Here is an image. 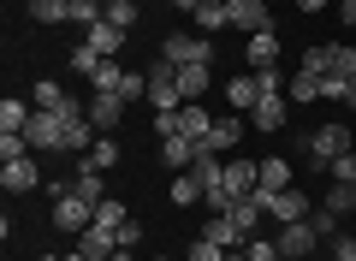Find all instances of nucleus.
I'll return each instance as SVG.
<instances>
[{"label": "nucleus", "mask_w": 356, "mask_h": 261, "mask_svg": "<svg viewBox=\"0 0 356 261\" xmlns=\"http://www.w3.org/2000/svg\"><path fill=\"white\" fill-rule=\"evenodd\" d=\"M24 155H30L24 131H0V161H24Z\"/></svg>", "instance_id": "f704fd0d"}, {"label": "nucleus", "mask_w": 356, "mask_h": 261, "mask_svg": "<svg viewBox=\"0 0 356 261\" xmlns=\"http://www.w3.org/2000/svg\"><path fill=\"white\" fill-rule=\"evenodd\" d=\"M321 6H327V0H297V13H321Z\"/></svg>", "instance_id": "49530a36"}, {"label": "nucleus", "mask_w": 356, "mask_h": 261, "mask_svg": "<svg viewBox=\"0 0 356 261\" xmlns=\"http://www.w3.org/2000/svg\"><path fill=\"white\" fill-rule=\"evenodd\" d=\"M102 13H107V0H72V24H102Z\"/></svg>", "instance_id": "72a5a7b5"}, {"label": "nucleus", "mask_w": 356, "mask_h": 261, "mask_svg": "<svg viewBox=\"0 0 356 261\" xmlns=\"http://www.w3.org/2000/svg\"><path fill=\"white\" fill-rule=\"evenodd\" d=\"M332 261H356V237H350V232L332 237Z\"/></svg>", "instance_id": "79ce46f5"}, {"label": "nucleus", "mask_w": 356, "mask_h": 261, "mask_svg": "<svg viewBox=\"0 0 356 261\" xmlns=\"http://www.w3.org/2000/svg\"><path fill=\"white\" fill-rule=\"evenodd\" d=\"M166 6H178V13H196V6H202V0H166Z\"/></svg>", "instance_id": "a18cd8bd"}, {"label": "nucleus", "mask_w": 356, "mask_h": 261, "mask_svg": "<svg viewBox=\"0 0 356 261\" xmlns=\"http://www.w3.org/2000/svg\"><path fill=\"white\" fill-rule=\"evenodd\" d=\"M327 77L356 84V42H332V72H327Z\"/></svg>", "instance_id": "c85d7f7f"}, {"label": "nucleus", "mask_w": 356, "mask_h": 261, "mask_svg": "<svg viewBox=\"0 0 356 261\" xmlns=\"http://www.w3.org/2000/svg\"><path fill=\"white\" fill-rule=\"evenodd\" d=\"M0 184L13 190V196H24V190L42 184V166L30 161V155H24V161H0Z\"/></svg>", "instance_id": "4468645a"}, {"label": "nucleus", "mask_w": 356, "mask_h": 261, "mask_svg": "<svg viewBox=\"0 0 356 261\" xmlns=\"http://www.w3.org/2000/svg\"><path fill=\"white\" fill-rule=\"evenodd\" d=\"M350 237H356V220H350Z\"/></svg>", "instance_id": "8fccbe9b"}, {"label": "nucleus", "mask_w": 356, "mask_h": 261, "mask_svg": "<svg viewBox=\"0 0 356 261\" xmlns=\"http://www.w3.org/2000/svg\"><path fill=\"white\" fill-rule=\"evenodd\" d=\"M77 249H83L89 261H113L119 255V232H113V226H89V232L77 237Z\"/></svg>", "instance_id": "dca6fc26"}, {"label": "nucleus", "mask_w": 356, "mask_h": 261, "mask_svg": "<svg viewBox=\"0 0 356 261\" xmlns=\"http://www.w3.org/2000/svg\"><path fill=\"white\" fill-rule=\"evenodd\" d=\"M255 178H261V161H226V173H220V184L208 190V208L214 214H226L232 202H243V196H255Z\"/></svg>", "instance_id": "f257e3e1"}, {"label": "nucleus", "mask_w": 356, "mask_h": 261, "mask_svg": "<svg viewBox=\"0 0 356 261\" xmlns=\"http://www.w3.org/2000/svg\"><path fill=\"white\" fill-rule=\"evenodd\" d=\"M321 208H332L339 220H350V214H356V184H339V178H332V184H327V202H321Z\"/></svg>", "instance_id": "a878e982"}, {"label": "nucleus", "mask_w": 356, "mask_h": 261, "mask_svg": "<svg viewBox=\"0 0 356 261\" xmlns=\"http://www.w3.org/2000/svg\"><path fill=\"white\" fill-rule=\"evenodd\" d=\"M89 84H95V89H113V95H119V84H125V65H119V60H102V72L89 77Z\"/></svg>", "instance_id": "c9c22d12"}, {"label": "nucleus", "mask_w": 356, "mask_h": 261, "mask_svg": "<svg viewBox=\"0 0 356 261\" xmlns=\"http://www.w3.org/2000/svg\"><path fill=\"white\" fill-rule=\"evenodd\" d=\"M196 155H202V149H196L191 137H161V161L172 166V173H191V166H196Z\"/></svg>", "instance_id": "6ab92c4d"}, {"label": "nucleus", "mask_w": 356, "mask_h": 261, "mask_svg": "<svg viewBox=\"0 0 356 261\" xmlns=\"http://www.w3.org/2000/svg\"><path fill=\"white\" fill-rule=\"evenodd\" d=\"M191 261H226V244H214V237H196V244H191Z\"/></svg>", "instance_id": "ea45409f"}, {"label": "nucleus", "mask_w": 356, "mask_h": 261, "mask_svg": "<svg viewBox=\"0 0 356 261\" xmlns=\"http://www.w3.org/2000/svg\"><path fill=\"white\" fill-rule=\"evenodd\" d=\"M243 131H250V125H243V113H220V119H214V137H208V149H214V155L238 149V143H243Z\"/></svg>", "instance_id": "f3484780"}, {"label": "nucleus", "mask_w": 356, "mask_h": 261, "mask_svg": "<svg viewBox=\"0 0 356 261\" xmlns=\"http://www.w3.org/2000/svg\"><path fill=\"white\" fill-rule=\"evenodd\" d=\"M303 72H309V77H327V72H332V42H327V48H309V54H303Z\"/></svg>", "instance_id": "4c0bfd02"}, {"label": "nucleus", "mask_w": 356, "mask_h": 261, "mask_svg": "<svg viewBox=\"0 0 356 261\" xmlns=\"http://www.w3.org/2000/svg\"><path fill=\"white\" fill-rule=\"evenodd\" d=\"M30 113H36V107H30V101L6 95V101H0V131H24V125H30Z\"/></svg>", "instance_id": "bb28decb"}, {"label": "nucleus", "mask_w": 356, "mask_h": 261, "mask_svg": "<svg viewBox=\"0 0 356 261\" xmlns=\"http://www.w3.org/2000/svg\"><path fill=\"white\" fill-rule=\"evenodd\" d=\"M232 30H243V36H255V30H273L267 0H232Z\"/></svg>", "instance_id": "ddd939ff"}, {"label": "nucleus", "mask_w": 356, "mask_h": 261, "mask_svg": "<svg viewBox=\"0 0 356 261\" xmlns=\"http://www.w3.org/2000/svg\"><path fill=\"white\" fill-rule=\"evenodd\" d=\"M339 18H344V24H356V0H339Z\"/></svg>", "instance_id": "c03bdc74"}, {"label": "nucleus", "mask_w": 356, "mask_h": 261, "mask_svg": "<svg viewBox=\"0 0 356 261\" xmlns=\"http://www.w3.org/2000/svg\"><path fill=\"white\" fill-rule=\"evenodd\" d=\"M161 60L166 65H208V60H214V42H208V36H166L161 42Z\"/></svg>", "instance_id": "20e7f679"}, {"label": "nucleus", "mask_w": 356, "mask_h": 261, "mask_svg": "<svg viewBox=\"0 0 356 261\" xmlns=\"http://www.w3.org/2000/svg\"><path fill=\"white\" fill-rule=\"evenodd\" d=\"M125 220H131V214H125V202H119V196L95 202V226H113V232H119V226H125Z\"/></svg>", "instance_id": "473e14b6"}, {"label": "nucleus", "mask_w": 356, "mask_h": 261, "mask_svg": "<svg viewBox=\"0 0 356 261\" xmlns=\"http://www.w3.org/2000/svg\"><path fill=\"white\" fill-rule=\"evenodd\" d=\"M107 24H113V30H137V0H107Z\"/></svg>", "instance_id": "c756f323"}, {"label": "nucleus", "mask_w": 356, "mask_h": 261, "mask_svg": "<svg viewBox=\"0 0 356 261\" xmlns=\"http://www.w3.org/2000/svg\"><path fill=\"white\" fill-rule=\"evenodd\" d=\"M36 24H72V0H30Z\"/></svg>", "instance_id": "393cba45"}, {"label": "nucleus", "mask_w": 356, "mask_h": 261, "mask_svg": "<svg viewBox=\"0 0 356 261\" xmlns=\"http://www.w3.org/2000/svg\"><path fill=\"white\" fill-rule=\"evenodd\" d=\"M72 72L77 77H95V72H102V54L89 48V42H77V48H72Z\"/></svg>", "instance_id": "2f4dec72"}, {"label": "nucleus", "mask_w": 356, "mask_h": 261, "mask_svg": "<svg viewBox=\"0 0 356 261\" xmlns=\"http://www.w3.org/2000/svg\"><path fill=\"white\" fill-rule=\"evenodd\" d=\"M54 226L72 232V237H83L89 226H95V202H83L77 190H72V196H54Z\"/></svg>", "instance_id": "7ed1b4c3"}, {"label": "nucleus", "mask_w": 356, "mask_h": 261, "mask_svg": "<svg viewBox=\"0 0 356 261\" xmlns=\"http://www.w3.org/2000/svg\"><path fill=\"white\" fill-rule=\"evenodd\" d=\"M255 202H261V196H255ZM261 208H267V220H280V226H291V220H309V214H315V208H309V196H303V190H280V196H267L261 202Z\"/></svg>", "instance_id": "6e6552de"}, {"label": "nucleus", "mask_w": 356, "mask_h": 261, "mask_svg": "<svg viewBox=\"0 0 356 261\" xmlns=\"http://www.w3.org/2000/svg\"><path fill=\"white\" fill-rule=\"evenodd\" d=\"M285 125H291V101L285 95H261L250 107V131H267V137H280Z\"/></svg>", "instance_id": "423d86ee"}, {"label": "nucleus", "mask_w": 356, "mask_h": 261, "mask_svg": "<svg viewBox=\"0 0 356 261\" xmlns=\"http://www.w3.org/2000/svg\"><path fill=\"white\" fill-rule=\"evenodd\" d=\"M261 95H267V89H261V77H255V72H243V77H232V84H226V101H232V113H250Z\"/></svg>", "instance_id": "a211bd4d"}, {"label": "nucleus", "mask_w": 356, "mask_h": 261, "mask_svg": "<svg viewBox=\"0 0 356 261\" xmlns=\"http://www.w3.org/2000/svg\"><path fill=\"white\" fill-rule=\"evenodd\" d=\"M226 6H232V0H226Z\"/></svg>", "instance_id": "603ef678"}, {"label": "nucleus", "mask_w": 356, "mask_h": 261, "mask_svg": "<svg viewBox=\"0 0 356 261\" xmlns=\"http://www.w3.org/2000/svg\"><path fill=\"white\" fill-rule=\"evenodd\" d=\"M83 166H95V173H107V166H119V143L113 137H95V149L89 155H77Z\"/></svg>", "instance_id": "cd10ccee"}, {"label": "nucleus", "mask_w": 356, "mask_h": 261, "mask_svg": "<svg viewBox=\"0 0 356 261\" xmlns=\"http://www.w3.org/2000/svg\"><path fill=\"white\" fill-rule=\"evenodd\" d=\"M60 131H65L60 113H30V125H24L30 149H60Z\"/></svg>", "instance_id": "2eb2a0df"}, {"label": "nucleus", "mask_w": 356, "mask_h": 261, "mask_svg": "<svg viewBox=\"0 0 356 261\" xmlns=\"http://www.w3.org/2000/svg\"><path fill=\"white\" fill-rule=\"evenodd\" d=\"M327 178H339V184H356V155H339V161L327 166Z\"/></svg>", "instance_id": "a19ab883"}, {"label": "nucleus", "mask_w": 356, "mask_h": 261, "mask_svg": "<svg viewBox=\"0 0 356 261\" xmlns=\"http://www.w3.org/2000/svg\"><path fill=\"white\" fill-rule=\"evenodd\" d=\"M297 184V178H291V161H285V155H267V161H261V178H255V196H280V190H291Z\"/></svg>", "instance_id": "9b49d317"}, {"label": "nucleus", "mask_w": 356, "mask_h": 261, "mask_svg": "<svg viewBox=\"0 0 356 261\" xmlns=\"http://www.w3.org/2000/svg\"><path fill=\"white\" fill-rule=\"evenodd\" d=\"M344 107H350V113H356V84H350V89H344Z\"/></svg>", "instance_id": "de8ad7c7"}, {"label": "nucleus", "mask_w": 356, "mask_h": 261, "mask_svg": "<svg viewBox=\"0 0 356 261\" xmlns=\"http://www.w3.org/2000/svg\"><path fill=\"white\" fill-rule=\"evenodd\" d=\"M303 155H309V166H315V173H327L339 155H350V131H344L339 119H332V125H315V131L303 137Z\"/></svg>", "instance_id": "f03ea898"}, {"label": "nucleus", "mask_w": 356, "mask_h": 261, "mask_svg": "<svg viewBox=\"0 0 356 261\" xmlns=\"http://www.w3.org/2000/svg\"><path fill=\"white\" fill-rule=\"evenodd\" d=\"M208 84H214V77H208V65H178V95H184V101H202Z\"/></svg>", "instance_id": "4be33fe9"}, {"label": "nucleus", "mask_w": 356, "mask_h": 261, "mask_svg": "<svg viewBox=\"0 0 356 261\" xmlns=\"http://www.w3.org/2000/svg\"><path fill=\"white\" fill-rule=\"evenodd\" d=\"M178 137H191L196 149H208V137H214V113H208L202 101H184V107H178Z\"/></svg>", "instance_id": "1a4fd4ad"}, {"label": "nucleus", "mask_w": 356, "mask_h": 261, "mask_svg": "<svg viewBox=\"0 0 356 261\" xmlns=\"http://www.w3.org/2000/svg\"><path fill=\"white\" fill-rule=\"evenodd\" d=\"M137 244H143V226L125 220V226H119V249H137Z\"/></svg>", "instance_id": "37998d69"}, {"label": "nucleus", "mask_w": 356, "mask_h": 261, "mask_svg": "<svg viewBox=\"0 0 356 261\" xmlns=\"http://www.w3.org/2000/svg\"><path fill=\"white\" fill-rule=\"evenodd\" d=\"M273 244H280L285 261H303V255H315V249H321V232H315L309 220H291V226H280V237H273Z\"/></svg>", "instance_id": "39448f33"}, {"label": "nucleus", "mask_w": 356, "mask_h": 261, "mask_svg": "<svg viewBox=\"0 0 356 261\" xmlns=\"http://www.w3.org/2000/svg\"><path fill=\"white\" fill-rule=\"evenodd\" d=\"M154 261H166V255H154Z\"/></svg>", "instance_id": "3c124183"}, {"label": "nucleus", "mask_w": 356, "mask_h": 261, "mask_svg": "<svg viewBox=\"0 0 356 261\" xmlns=\"http://www.w3.org/2000/svg\"><path fill=\"white\" fill-rule=\"evenodd\" d=\"M125 107H131L125 95H113V89H95L83 113H89V125H95V131H119V119H125Z\"/></svg>", "instance_id": "0eeeda50"}, {"label": "nucleus", "mask_w": 356, "mask_h": 261, "mask_svg": "<svg viewBox=\"0 0 356 261\" xmlns=\"http://www.w3.org/2000/svg\"><path fill=\"white\" fill-rule=\"evenodd\" d=\"M83 42H89L95 54H102V60H113V54L125 48V30H113V24L102 18V24H89V30H83Z\"/></svg>", "instance_id": "aec40b11"}, {"label": "nucleus", "mask_w": 356, "mask_h": 261, "mask_svg": "<svg viewBox=\"0 0 356 261\" xmlns=\"http://www.w3.org/2000/svg\"><path fill=\"white\" fill-rule=\"evenodd\" d=\"M243 261H285V255H280V244H267V237L255 232L250 244H243Z\"/></svg>", "instance_id": "e433bc0d"}, {"label": "nucleus", "mask_w": 356, "mask_h": 261, "mask_svg": "<svg viewBox=\"0 0 356 261\" xmlns=\"http://www.w3.org/2000/svg\"><path fill=\"white\" fill-rule=\"evenodd\" d=\"M285 101H297V107H303V101H321V77L297 72V77H291V89H285Z\"/></svg>", "instance_id": "7c9ffc66"}, {"label": "nucleus", "mask_w": 356, "mask_h": 261, "mask_svg": "<svg viewBox=\"0 0 356 261\" xmlns=\"http://www.w3.org/2000/svg\"><path fill=\"white\" fill-rule=\"evenodd\" d=\"M42 261H60V255H42Z\"/></svg>", "instance_id": "09e8293b"}, {"label": "nucleus", "mask_w": 356, "mask_h": 261, "mask_svg": "<svg viewBox=\"0 0 356 261\" xmlns=\"http://www.w3.org/2000/svg\"><path fill=\"white\" fill-rule=\"evenodd\" d=\"M119 95H125V101H149V72H125Z\"/></svg>", "instance_id": "58836bf2"}, {"label": "nucleus", "mask_w": 356, "mask_h": 261, "mask_svg": "<svg viewBox=\"0 0 356 261\" xmlns=\"http://www.w3.org/2000/svg\"><path fill=\"white\" fill-rule=\"evenodd\" d=\"M30 107H36V113H60V119H77V113H83V107H77V95H65L54 77L30 89Z\"/></svg>", "instance_id": "9d476101"}, {"label": "nucleus", "mask_w": 356, "mask_h": 261, "mask_svg": "<svg viewBox=\"0 0 356 261\" xmlns=\"http://www.w3.org/2000/svg\"><path fill=\"white\" fill-rule=\"evenodd\" d=\"M149 107H154V113H178V107H184L178 77H149Z\"/></svg>", "instance_id": "412c9836"}, {"label": "nucleus", "mask_w": 356, "mask_h": 261, "mask_svg": "<svg viewBox=\"0 0 356 261\" xmlns=\"http://www.w3.org/2000/svg\"><path fill=\"white\" fill-rule=\"evenodd\" d=\"M202 196H208V184H202L196 173H178V178H172V202H178V208H196Z\"/></svg>", "instance_id": "5701e85b"}, {"label": "nucleus", "mask_w": 356, "mask_h": 261, "mask_svg": "<svg viewBox=\"0 0 356 261\" xmlns=\"http://www.w3.org/2000/svg\"><path fill=\"white\" fill-rule=\"evenodd\" d=\"M243 60H250V72H273V65H280V36H273V30H255V36L243 42Z\"/></svg>", "instance_id": "f8f14e48"}, {"label": "nucleus", "mask_w": 356, "mask_h": 261, "mask_svg": "<svg viewBox=\"0 0 356 261\" xmlns=\"http://www.w3.org/2000/svg\"><path fill=\"white\" fill-rule=\"evenodd\" d=\"M191 18H196L202 30H232V6H226V0H202Z\"/></svg>", "instance_id": "b1692460"}]
</instances>
